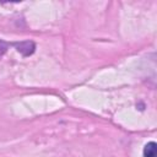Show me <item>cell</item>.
Listing matches in <instances>:
<instances>
[{
	"label": "cell",
	"instance_id": "2",
	"mask_svg": "<svg viewBox=\"0 0 157 157\" xmlns=\"http://www.w3.org/2000/svg\"><path fill=\"white\" fill-rule=\"evenodd\" d=\"M156 151H157L156 142H153V141L147 142L144 147V156L145 157H156Z\"/></svg>",
	"mask_w": 157,
	"mask_h": 157
},
{
	"label": "cell",
	"instance_id": "3",
	"mask_svg": "<svg viewBox=\"0 0 157 157\" xmlns=\"http://www.w3.org/2000/svg\"><path fill=\"white\" fill-rule=\"evenodd\" d=\"M10 45H11L10 43H7V42H5V40L0 39V58L6 53V50L9 49V47H10Z\"/></svg>",
	"mask_w": 157,
	"mask_h": 157
},
{
	"label": "cell",
	"instance_id": "1",
	"mask_svg": "<svg viewBox=\"0 0 157 157\" xmlns=\"http://www.w3.org/2000/svg\"><path fill=\"white\" fill-rule=\"evenodd\" d=\"M13 45L16 47L17 52L21 53L23 56H28L32 55L36 50V44L32 40H25V42H18V43H13Z\"/></svg>",
	"mask_w": 157,
	"mask_h": 157
}]
</instances>
